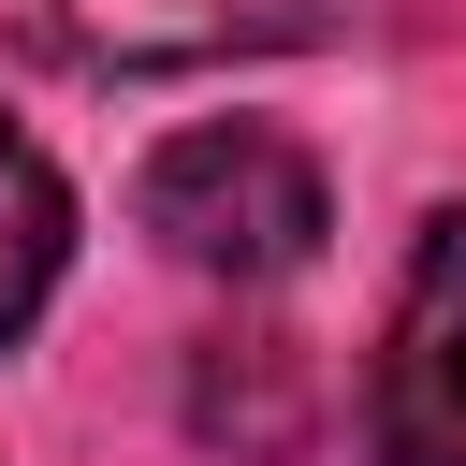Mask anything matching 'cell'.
Here are the masks:
<instances>
[{"mask_svg":"<svg viewBox=\"0 0 466 466\" xmlns=\"http://www.w3.org/2000/svg\"><path fill=\"white\" fill-rule=\"evenodd\" d=\"M131 218H146L175 262H204V277H291L335 204H320V160H306L291 131L218 116V131H175V146L146 160Z\"/></svg>","mask_w":466,"mask_h":466,"instance_id":"obj_1","label":"cell"},{"mask_svg":"<svg viewBox=\"0 0 466 466\" xmlns=\"http://www.w3.org/2000/svg\"><path fill=\"white\" fill-rule=\"evenodd\" d=\"M58 262H73V189H58V160H44V146L0 116V350L44 320Z\"/></svg>","mask_w":466,"mask_h":466,"instance_id":"obj_4","label":"cell"},{"mask_svg":"<svg viewBox=\"0 0 466 466\" xmlns=\"http://www.w3.org/2000/svg\"><path fill=\"white\" fill-rule=\"evenodd\" d=\"M379 15L393 0H0V44L58 73H218V58L350 44Z\"/></svg>","mask_w":466,"mask_h":466,"instance_id":"obj_2","label":"cell"},{"mask_svg":"<svg viewBox=\"0 0 466 466\" xmlns=\"http://www.w3.org/2000/svg\"><path fill=\"white\" fill-rule=\"evenodd\" d=\"M364 437L379 466H466V204L422 218L393 320H379V379H364Z\"/></svg>","mask_w":466,"mask_h":466,"instance_id":"obj_3","label":"cell"}]
</instances>
